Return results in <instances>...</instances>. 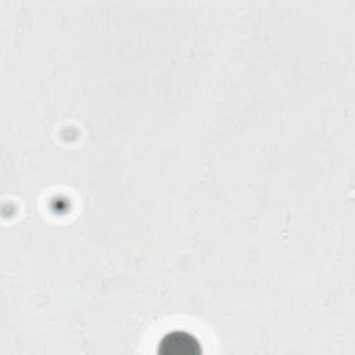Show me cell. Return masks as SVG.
<instances>
[{"label":"cell","instance_id":"cell-1","mask_svg":"<svg viewBox=\"0 0 355 355\" xmlns=\"http://www.w3.org/2000/svg\"><path fill=\"white\" fill-rule=\"evenodd\" d=\"M162 355H197L201 352L198 341L186 331H172L159 343Z\"/></svg>","mask_w":355,"mask_h":355}]
</instances>
